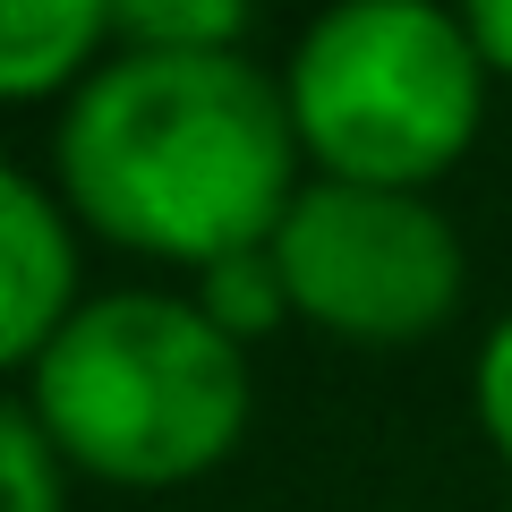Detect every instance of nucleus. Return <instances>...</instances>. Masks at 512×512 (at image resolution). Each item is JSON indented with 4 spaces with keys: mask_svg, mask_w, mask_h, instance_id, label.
I'll use <instances>...</instances> for the list:
<instances>
[{
    "mask_svg": "<svg viewBox=\"0 0 512 512\" xmlns=\"http://www.w3.org/2000/svg\"><path fill=\"white\" fill-rule=\"evenodd\" d=\"M60 205L111 248L222 265L282 231L299 128L248 52H120L60 111Z\"/></svg>",
    "mask_w": 512,
    "mask_h": 512,
    "instance_id": "f257e3e1",
    "label": "nucleus"
},
{
    "mask_svg": "<svg viewBox=\"0 0 512 512\" xmlns=\"http://www.w3.org/2000/svg\"><path fill=\"white\" fill-rule=\"evenodd\" d=\"M60 461L103 487L163 495L222 470L248 436V350L180 291H94L26 376Z\"/></svg>",
    "mask_w": 512,
    "mask_h": 512,
    "instance_id": "f03ea898",
    "label": "nucleus"
},
{
    "mask_svg": "<svg viewBox=\"0 0 512 512\" xmlns=\"http://www.w3.org/2000/svg\"><path fill=\"white\" fill-rule=\"evenodd\" d=\"M282 103L316 180L427 197L487 120V60L436 0H350L299 35Z\"/></svg>",
    "mask_w": 512,
    "mask_h": 512,
    "instance_id": "7ed1b4c3",
    "label": "nucleus"
},
{
    "mask_svg": "<svg viewBox=\"0 0 512 512\" xmlns=\"http://www.w3.org/2000/svg\"><path fill=\"white\" fill-rule=\"evenodd\" d=\"M299 325L333 333L359 350H402L453 325L470 256L461 231L419 197V188H350V180H308L265 239Z\"/></svg>",
    "mask_w": 512,
    "mask_h": 512,
    "instance_id": "20e7f679",
    "label": "nucleus"
},
{
    "mask_svg": "<svg viewBox=\"0 0 512 512\" xmlns=\"http://www.w3.org/2000/svg\"><path fill=\"white\" fill-rule=\"evenodd\" d=\"M86 308L77 299V231L69 205L18 163H0V376L26 367L60 342V325Z\"/></svg>",
    "mask_w": 512,
    "mask_h": 512,
    "instance_id": "39448f33",
    "label": "nucleus"
},
{
    "mask_svg": "<svg viewBox=\"0 0 512 512\" xmlns=\"http://www.w3.org/2000/svg\"><path fill=\"white\" fill-rule=\"evenodd\" d=\"M111 52V9L94 0H0V103L77 94Z\"/></svg>",
    "mask_w": 512,
    "mask_h": 512,
    "instance_id": "423d86ee",
    "label": "nucleus"
},
{
    "mask_svg": "<svg viewBox=\"0 0 512 512\" xmlns=\"http://www.w3.org/2000/svg\"><path fill=\"white\" fill-rule=\"evenodd\" d=\"M111 43L120 52H239L248 9L239 0H128L111 9Z\"/></svg>",
    "mask_w": 512,
    "mask_h": 512,
    "instance_id": "0eeeda50",
    "label": "nucleus"
},
{
    "mask_svg": "<svg viewBox=\"0 0 512 512\" xmlns=\"http://www.w3.org/2000/svg\"><path fill=\"white\" fill-rule=\"evenodd\" d=\"M188 299H197V308L214 316V325L231 333L239 350H248V342H265V333H274L282 316H291V299H282V274H274V256H265V248H248V256H222V265H205Z\"/></svg>",
    "mask_w": 512,
    "mask_h": 512,
    "instance_id": "6e6552de",
    "label": "nucleus"
},
{
    "mask_svg": "<svg viewBox=\"0 0 512 512\" xmlns=\"http://www.w3.org/2000/svg\"><path fill=\"white\" fill-rule=\"evenodd\" d=\"M0 512H69V461L9 393H0Z\"/></svg>",
    "mask_w": 512,
    "mask_h": 512,
    "instance_id": "1a4fd4ad",
    "label": "nucleus"
},
{
    "mask_svg": "<svg viewBox=\"0 0 512 512\" xmlns=\"http://www.w3.org/2000/svg\"><path fill=\"white\" fill-rule=\"evenodd\" d=\"M470 393H478V427H487V444H495V461L512 470V316L478 342V376H470Z\"/></svg>",
    "mask_w": 512,
    "mask_h": 512,
    "instance_id": "9d476101",
    "label": "nucleus"
},
{
    "mask_svg": "<svg viewBox=\"0 0 512 512\" xmlns=\"http://www.w3.org/2000/svg\"><path fill=\"white\" fill-rule=\"evenodd\" d=\"M470 43H478V60H487V77H512V0H478Z\"/></svg>",
    "mask_w": 512,
    "mask_h": 512,
    "instance_id": "9b49d317",
    "label": "nucleus"
}]
</instances>
